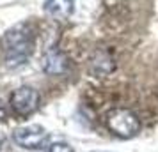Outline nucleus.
I'll list each match as a JSON object with an SVG mask.
<instances>
[{
    "label": "nucleus",
    "mask_w": 158,
    "mask_h": 152,
    "mask_svg": "<svg viewBox=\"0 0 158 152\" xmlns=\"http://www.w3.org/2000/svg\"><path fill=\"white\" fill-rule=\"evenodd\" d=\"M2 51L7 67H20L27 64L34 51V34L27 23H18L4 34L2 37Z\"/></svg>",
    "instance_id": "nucleus-1"
},
{
    "label": "nucleus",
    "mask_w": 158,
    "mask_h": 152,
    "mask_svg": "<svg viewBox=\"0 0 158 152\" xmlns=\"http://www.w3.org/2000/svg\"><path fill=\"white\" fill-rule=\"evenodd\" d=\"M107 127L108 131L119 138H133L140 131V120L139 117L128 108H114L107 113Z\"/></svg>",
    "instance_id": "nucleus-2"
},
{
    "label": "nucleus",
    "mask_w": 158,
    "mask_h": 152,
    "mask_svg": "<svg viewBox=\"0 0 158 152\" xmlns=\"http://www.w3.org/2000/svg\"><path fill=\"white\" fill-rule=\"evenodd\" d=\"M48 138L50 134L46 133L44 127L37 126V124H30V126H22V127H16L13 131V140L16 145H20L22 149L27 150H39L44 149L48 143Z\"/></svg>",
    "instance_id": "nucleus-3"
},
{
    "label": "nucleus",
    "mask_w": 158,
    "mask_h": 152,
    "mask_svg": "<svg viewBox=\"0 0 158 152\" xmlns=\"http://www.w3.org/2000/svg\"><path fill=\"white\" fill-rule=\"evenodd\" d=\"M39 92L32 87H20L11 94V108L16 115L29 117L39 108Z\"/></svg>",
    "instance_id": "nucleus-4"
},
{
    "label": "nucleus",
    "mask_w": 158,
    "mask_h": 152,
    "mask_svg": "<svg viewBox=\"0 0 158 152\" xmlns=\"http://www.w3.org/2000/svg\"><path fill=\"white\" fill-rule=\"evenodd\" d=\"M41 67L46 74H62L68 69V58L62 51L48 50L41 58Z\"/></svg>",
    "instance_id": "nucleus-5"
},
{
    "label": "nucleus",
    "mask_w": 158,
    "mask_h": 152,
    "mask_svg": "<svg viewBox=\"0 0 158 152\" xmlns=\"http://www.w3.org/2000/svg\"><path fill=\"white\" fill-rule=\"evenodd\" d=\"M43 9L46 14L55 18V20H66L73 14L75 2L73 0H46Z\"/></svg>",
    "instance_id": "nucleus-6"
},
{
    "label": "nucleus",
    "mask_w": 158,
    "mask_h": 152,
    "mask_svg": "<svg viewBox=\"0 0 158 152\" xmlns=\"http://www.w3.org/2000/svg\"><path fill=\"white\" fill-rule=\"evenodd\" d=\"M114 69H115V62L107 51H98L91 58V72L94 76H101V78L108 76Z\"/></svg>",
    "instance_id": "nucleus-7"
},
{
    "label": "nucleus",
    "mask_w": 158,
    "mask_h": 152,
    "mask_svg": "<svg viewBox=\"0 0 158 152\" xmlns=\"http://www.w3.org/2000/svg\"><path fill=\"white\" fill-rule=\"evenodd\" d=\"M44 152H75V150H73L68 143L57 142V143H50L46 149H44Z\"/></svg>",
    "instance_id": "nucleus-8"
},
{
    "label": "nucleus",
    "mask_w": 158,
    "mask_h": 152,
    "mask_svg": "<svg viewBox=\"0 0 158 152\" xmlns=\"http://www.w3.org/2000/svg\"><path fill=\"white\" fill-rule=\"evenodd\" d=\"M6 119H7V110H6V106L2 104V101H0V122L6 120Z\"/></svg>",
    "instance_id": "nucleus-9"
},
{
    "label": "nucleus",
    "mask_w": 158,
    "mask_h": 152,
    "mask_svg": "<svg viewBox=\"0 0 158 152\" xmlns=\"http://www.w3.org/2000/svg\"><path fill=\"white\" fill-rule=\"evenodd\" d=\"M91 152H107V150H91Z\"/></svg>",
    "instance_id": "nucleus-10"
}]
</instances>
